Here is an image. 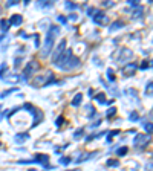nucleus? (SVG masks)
Wrapping results in <instances>:
<instances>
[{
	"instance_id": "40",
	"label": "nucleus",
	"mask_w": 153,
	"mask_h": 171,
	"mask_svg": "<svg viewBox=\"0 0 153 171\" xmlns=\"http://www.w3.org/2000/svg\"><path fill=\"white\" fill-rule=\"evenodd\" d=\"M66 6H67L69 9H75V8H76V5H72L71 2H67V3H66Z\"/></svg>"
},
{
	"instance_id": "44",
	"label": "nucleus",
	"mask_w": 153,
	"mask_h": 171,
	"mask_svg": "<svg viewBox=\"0 0 153 171\" xmlns=\"http://www.w3.org/2000/svg\"><path fill=\"white\" fill-rule=\"evenodd\" d=\"M20 63H21V58H17V60H16V67H19Z\"/></svg>"
},
{
	"instance_id": "39",
	"label": "nucleus",
	"mask_w": 153,
	"mask_h": 171,
	"mask_svg": "<svg viewBox=\"0 0 153 171\" xmlns=\"http://www.w3.org/2000/svg\"><path fill=\"white\" fill-rule=\"evenodd\" d=\"M103 6H114V2H109V0H104V2H103Z\"/></svg>"
},
{
	"instance_id": "43",
	"label": "nucleus",
	"mask_w": 153,
	"mask_h": 171,
	"mask_svg": "<svg viewBox=\"0 0 153 171\" xmlns=\"http://www.w3.org/2000/svg\"><path fill=\"white\" fill-rule=\"evenodd\" d=\"M58 21H61V23H66V17H63V16H58Z\"/></svg>"
},
{
	"instance_id": "37",
	"label": "nucleus",
	"mask_w": 153,
	"mask_h": 171,
	"mask_svg": "<svg viewBox=\"0 0 153 171\" xmlns=\"http://www.w3.org/2000/svg\"><path fill=\"white\" fill-rule=\"evenodd\" d=\"M6 5H8V6H16V5H19V0H9Z\"/></svg>"
},
{
	"instance_id": "36",
	"label": "nucleus",
	"mask_w": 153,
	"mask_h": 171,
	"mask_svg": "<svg viewBox=\"0 0 153 171\" xmlns=\"http://www.w3.org/2000/svg\"><path fill=\"white\" fill-rule=\"evenodd\" d=\"M63 121H64V119H63L61 116H60V118H57V121H55V125H57V127H61V125H63Z\"/></svg>"
},
{
	"instance_id": "17",
	"label": "nucleus",
	"mask_w": 153,
	"mask_h": 171,
	"mask_svg": "<svg viewBox=\"0 0 153 171\" xmlns=\"http://www.w3.org/2000/svg\"><path fill=\"white\" fill-rule=\"evenodd\" d=\"M81 101H83V93H76L74 96V99L71 101V104H72V107H78L81 104Z\"/></svg>"
},
{
	"instance_id": "16",
	"label": "nucleus",
	"mask_w": 153,
	"mask_h": 171,
	"mask_svg": "<svg viewBox=\"0 0 153 171\" xmlns=\"http://www.w3.org/2000/svg\"><path fill=\"white\" fill-rule=\"evenodd\" d=\"M48 35H51V37L57 38L60 35V28L58 26H49V31H48Z\"/></svg>"
},
{
	"instance_id": "12",
	"label": "nucleus",
	"mask_w": 153,
	"mask_h": 171,
	"mask_svg": "<svg viewBox=\"0 0 153 171\" xmlns=\"http://www.w3.org/2000/svg\"><path fill=\"white\" fill-rule=\"evenodd\" d=\"M29 139V133H17L14 136V142L16 144H25Z\"/></svg>"
},
{
	"instance_id": "1",
	"label": "nucleus",
	"mask_w": 153,
	"mask_h": 171,
	"mask_svg": "<svg viewBox=\"0 0 153 171\" xmlns=\"http://www.w3.org/2000/svg\"><path fill=\"white\" fill-rule=\"evenodd\" d=\"M54 79V74L52 72H46V74H43V75H38L35 79H34V86L35 87H44V86H48L51 81Z\"/></svg>"
},
{
	"instance_id": "35",
	"label": "nucleus",
	"mask_w": 153,
	"mask_h": 171,
	"mask_svg": "<svg viewBox=\"0 0 153 171\" xmlns=\"http://www.w3.org/2000/svg\"><path fill=\"white\" fill-rule=\"evenodd\" d=\"M127 3H129V5H130V6H138V5H139V2H138V0H127Z\"/></svg>"
},
{
	"instance_id": "8",
	"label": "nucleus",
	"mask_w": 153,
	"mask_h": 171,
	"mask_svg": "<svg viewBox=\"0 0 153 171\" xmlns=\"http://www.w3.org/2000/svg\"><path fill=\"white\" fill-rule=\"evenodd\" d=\"M136 70H138L136 63H126L123 66V75L124 76H133L136 74Z\"/></svg>"
},
{
	"instance_id": "13",
	"label": "nucleus",
	"mask_w": 153,
	"mask_h": 171,
	"mask_svg": "<svg viewBox=\"0 0 153 171\" xmlns=\"http://www.w3.org/2000/svg\"><path fill=\"white\" fill-rule=\"evenodd\" d=\"M34 160H35V164H41V165L48 167V160H49V156H48V154H37Z\"/></svg>"
},
{
	"instance_id": "22",
	"label": "nucleus",
	"mask_w": 153,
	"mask_h": 171,
	"mask_svg": "<svg viewBox=\"0 0 153 171\" xmlns=\"http://www.w3.org/2000/svg\"><path fill=\"white\" fill-rule=\"evenodd\" d=\"M6 75H8V66H6V64H2V69H0V78L3 79Z\"/></svg>"
},
{
	"instance_id": "42",
	"label": "nucleus",
	"mask_w": 153,
	"mask_h": 171,
	"mask_svg": "<svg viewBox=\"0 0 153 171\" xmlns=\"http://www.w3.org/2000/svg\"><path fill=\"white\" fill-rule=\"evenodd\" d=\"M100 124H101V119H98V121H95V122H94V124H92L90 127H98Z\"/></svg>"
},
{
	"instance_id": "24",
	"label": "nucleus",
	"mask_w": 153,
	"mask_h": 171,
	"mask_svg": "<svg viewBox=\"0 0 153 171\" xmlns=\"http://www.w3.org/2000/svg\"><path fill=\"white\" fill-rule=\"evenodd\" d=\"M86 109H87V118H92V116H95V109H94L90 104H87V106H86Z\"/></svg>"
},
{
	"instance_id": "28",
	"label": "nucleus",
	"mask_w": 153,
	"mask_h": 171,
	"mask_svg": "<svg viewBox=\"0 0 153 171\" xmlns=\"http://www.w3.org/2000/svg\"><path fill=\"white\" fill-rule=\"evenodd\" d=\"M83 133H84V128H78V130H75V132H74V139H80V137L83 136Z\"/></svg>"
},
{
	"instance_id": "34",
	"label": "nucleus",
	"mask_w": 153,
	"mask_h": 171,
	"mask_svg": "<svg viewBox=\"0 0 153 171\" xmlns=\"http://www.w3.org/2000/svg\"><path fill=\"white\" fill-rule=\"evenodd\" d=\"M129 118H130V121H136V119L139 118V115L136 113V112H132V113H130V116H129Z\"/></svg>"
},
{
	"instance_id": "25",
	"label": "nucleus",
	"mask_w": 153,
	"mask_h": 171,
	"mask_svg": "<svg viewBox=\"0 0 153 171\" xmlns=\"http://www.w3.org/2000/svg\"><path fill=\"white\" fill-rule=\"evenodd\" d=\"M107 167L116 168V167H119V162H118L116 159H109V160H107Z\"/></svg>"
},
{
	"instance_id": "21",
	"label": "nucleus",
	"mask_w": 153,
	"mask_h": 171,
	"mask_svg": "<svg viewBox=\"0 0 153 171\" xmlns=\"http://www.w3.org/2000/svg\"><path fill=\"white\" fill-rule=\"evenodd\" d=\"M150 67H152V63H150V61H147V60H144V61H142V64L139 66V69H141V70H147V69H150Z\"/></svg>"
},
{
	"instance_id": "6",
	"label": "nucleus",
	"mask_w": 153,
	"mask_h": 171,
	"mask_svg": "<svg viewBox=\"0 0 153 171\" xmlns=\"http://www.w3.org/2000/svg\"><path fill=\"white\" fill-rule=\"evenodd\" d=\"M149 141H150V136H147V134H136L133 139V145L138 147V148H144L149 144Z\"/></svg>"
},
{
	"instance_id": "11",
	"label": "nucleus",
	"mask_w": 153,
	"mask_h": 171,
	"mask_svg": "<svg viewBox=\"0 0 153 171\" xmlns=\"http://www.w3.org/2000/svg\"><path fill=\"white\" fill-rule=\"evenodd\" d=\"M8 21H9L11 26H20V25L23 23V17H21L20 14H12L11 19L8 20Z\"/></svg>"
},
{
	"instance_id": "29",
	"label": "nucleus",
	"mask_w": 153,
	"mask_h": 171,
	"mask_svg": "<svg viewBox=\"0 0 153 171\" xmlns=\"http://www.w3.org/2000/svg\"><path fill=\"white\" fill-rule=\"evenodd\" d=\"M152 86H153V83H152V81H149V83H147V86H146V95L152 96Z\"/></svg>"
},
{
	"instance_id": "7",
	"label": "nucleus",
	"mask_w": 153,
	"mask_h": 171,
	"mask_svg": "<svg viewBox=\"0 0 153 171\" xmlns=\"http://www.w3.org/2000/svg\"><path fill=\"white\" fill-rule=\"evenodd\" d=\"M94 21L100 26H107L109 25V17L103 12V11H96L94 14Z\"/></svg>"
},
{
	"instance_id": "32",
	"label": "nucleus",
	"mask_w": 153,
	"mask_h": 171,
	"mask_svg": "<svg viewBox=\"0 0 153 171\" xmlns=\"http://www.w3.org/2000/svg\"><path fill=\"white\" fill-rule=\"evenodd\" d=\"M115 134H119V130H112V132L109 133V136H107V141H109V142L112 141V137H114Z\"/></svg>"
},
{
	"instance_id": "23",
	"label": "nucleus",
	"mask_w": 153,
	"mask_h": 171,
	"mask_svg": "<svg viewBox=\"0 0 153 171\" xmlns=\"http://www.w3.org/2000/svg\"><path fill=\"white\" fill-rule=\"evenodd\" d=\"M17 90H19V89H17V87H12V89H9V90H5V92H3V93H2V95H0V99H3V98H5V96L11 95V93H12V92H17Z\"/></svg>"
},
{
	"instance_id": "33",
	"label": "nucleus",
	"mask_w": 153,
	"mask_h": 171,
	"mask_svg": "<svg viewBox=\"0 0 153 171\" xmlns=\"http://www.w3.org/2000/svg\"><path fill=\"white\" fill-rule=\"evenodd\" d=\"M115 113H116V109H115V107H112V109H109V110H107V118H112V116H115Z\"/></svg>"
},
{
	"instance_id": "26",
	"label": "nucleus",
	"mask_w": 153,
	"mask_h": 171,
	"mask_svg": "<svg viewBox=\"0 0 153 171\" xmlns=\"http://www.w3.org/2000/svg\"><path fill=\"white\" fill-rule=\"evenodd\" d=\"M107 78H109V81H112V83H115V72L114 69H107Z\"/></svg>"
},
{
	"instance_id": "47",
	"label": "nucleus",
	"mask_w": 153,
	"mask_h": 171,
	"mask_svg": "<svg viewBox=\"0 0 153 171\" xmlns=\"http://www.w3.org/2000/svg\"><path fill=\"white\" fill-rule=\"evenodd\" d=\"M0 148H2V144H0Z\"/></svg>"
},
{
	"instance_id": "18",
	"label": "nucleus",
	"mask_w": 153,
	"mask_h": 171,
	"mask_svg": "<svg viewBox=\"0 0 153 171\" xmlns=\"http://www.w3.org/2000/svg\"><path fill=\"white\" fill-rule=\"evenodd\" d=\"M3 81H5V83H19L20 76L16 75V74H12V75H9V76H5V78H3Z\"/></svg>"
},
{
	"instance_id": "14",
	"label": "nucleus",
	"mask_w": 153,
	"mask_h": 171,
	"mask_svg": "<svg viewBox=\"0 0 153 171\" xmlns=\"http://www.w3.org/2000/svg\"><path fill=\"white\" fill-rule=\"evenodd\" d=\"M124 26V23H123V20H115L114 23L109 26V31L110 32H115V31H118V29H121Z\"/></svg>"
},
{
	"instance_id": "46",
	"label": "nucleus",
	"mask_w": 153,
	"mask_h": 171,
	"mask_svg": "<svg viewBox=\"0 0 153 171\" xmlns=\"http://www.w3.org/2000/svg\"><path fill=\"white\" fill-rule=\"evenodd\" d=\"M66 171H74V170H66Z\"/></svg>"
},
{
	"instance_id": "41",
	"label": "nucleus",
	"mask_w": 153,
	"mask_h": 171,
	"mask_svg": "<svg viewBox=\"0 0 153 171\" xmlns=\"http://www.w3.org/2000/svg\"><path fill=\"white\" fill-rule=\"evenodd\" d=\"M34 38H35V46H40V35L37 34V35H35Z\"/></svg>"
},
{
	"instance_id": "30",
	"label": "nucleus",
	"mask_w": 153,
	"mask_h": 171,
	"mask_svg": "<svg viewBox=\"0 0 153 171\" xmlns=\"http://www.w3.org/2000/svg\"><path fill=\"white\" fill-rule=\"evenodd\" d=\"M144 128H146V132H147V136H150V134H152V130H153L152 122H147V124H144Z\"/></svg>"
},
{
	"instance_id": "15",
	"label": "nucleus",
	"mask_w": 153,
	"mask_h": 171,
	"mask_svg": "<svg viewBox=\"0 0 153 171\" xmlns=\"http://www.w3.org/2000/svg\"><path fill=\"white\" fill-rule=\"evenodd\" d=\"M142 12H144V8H142L141 5H138V6H135L132 17H133V19H141V17H142Z\"/></svg>"
},
{
	"instance_id": "10",
	"label": "nucleus",
	"mask_w": 153,
	"mask_h": 171,
	"mask_svg": "<svg viewBox=\"0 0 153 171\" xmlns=\"http://www.w3.org/2000/svg\"><path fill=\"white\" fill-rule=\"evenodd\" d=\"M80 66V58L78 57H72L69 58V61H67V64L63 67V70H74V69H76Z\"/></svg>"
},
{
	"instance_id": "9",
	"label": "nucleus",
	"mask_w": 153,
	"mask_h": 171,
	"mask_svg": "<svg viewBox=\"0 0 153 171\" xmlns=\"http://www.w3.org/2000/svg\"><path fill=\"white\" fill-rule=\"evenodd\" d=\"M64 49H66V40H61L60 43H58V46L55 47V51H54V54H52V63H55L57 61V58L64 52Z\"/></svg>"
},
{
	"instance_id": "20",
	"label": "nucleus",
	"mask_w": 153,
	"mask_h": 171,
	"mask_svg": "<svg viewBox=\"0 0 153 171\" xmlns=\"http://www.w3.org/2000/svg\"><path fill=\"white\" fill-rule=\"evenodd\" d=\"M95 101L98 102V104H104V102H106V95H104L103 92L96 93V95H95Z\"/></svg>"
},
{
	"instance_id": "31",
	"label": "nucleus",
	"mask_w": 153,
	"mask_h": 171,
	"mask_svg": "<svg viewBox=\"0 0 153 171\" xmlns=\"http://www.w3.org/2000/svg\"><path fill=\"white\" fill-rule=\"evenodd\" d=\"M127 151H129V150H127V147H121V148H119L116 153H118V156H126Z\"/></svg>"
},
{
	"instance_id": "38",
	"label": "nucleus",
	"mask_w": 153,
	"mask_h": 171,
	"mask_svg": "<svg viewBox=\"0 0 153 171\" xmlns=\"http://www.w3.org/2000/svg\"><path fill=\"white\" fill-rule=\"evenodd\" d=\"M95 12H96V9H95V8H94V6H90V8L87 9V14H89V16H94Z\"/></svg>"
},
{
	"instance_id": "4",
	"label": "nucleus",
	"mask_w": 153,
	"mask_h": 171,
	"mask_svg": "<svg viewBox=\"0 0 153 171\" xmlns=\"http://www.w3.org/2000/svg\"><path fill=\"white\" fill-rule=\"evenodd\" d=\"M38 70V64L37 61H29V63H26V66H25V70H23V75H25V78H31V76H34L35 74H37Z\"/></svg>"
},
{
	"instance_id": "3",
	"label": "nucleus",
	"mask_w": 153,
	"mask_h": 171,
	"mask_svg": "<svg viewBox=\"0 0 153 171\" xmlns=\"http://www.w3.org/2000/svg\"><path fill=\"white\" fill-rule=\"evenodd\" d=\"M71 57H72V49H67V47H66V49H64V52H63V54L57 58V61H55L54 64L57 66L58 69H61V70H63V67L67 64V61H69V58H71Z\"/></svg>"
},
{
	"instance_id": "2",
	"label": "nucleus",
	"mask_w": 153,
	"mask_h": 171,
	"mask_svg": "<svg viewBox=\"0 0 153 171\" xmlns=\"http://www.w3.org/2000/svg\"><path fill=\"white\" fill-rule=\"evenodd\" d=\"M54 43H55V38L51 37V35H46V40H44V43H43V46H41V57L43 58H46L52 52Z\"/></svg>"
},
{
	"instance_id": "5",
	"label": "nucleus",
	"mask_w": 153,
	"mask_h": 171,
	"mask_svg": "<svg viewBox=\"0 0 153 171\" xmlns=\"http://www.w3.org/2000/svg\"><path fill=\"white\" fill-rule=\"evenodd\" d=\"M132 57H133V52H132L130 49H127V47L119 49L118 54H116V60H118V63H121V64L126 63V61H129Z\"/></svg>"
},
{
	"instance_id": "45",
	"label": "nucleus",
	"mask_w": 153,
	"mask_h": 171,
	"mask_svg": "<svg viewBox=\"0 0 153 171\" xmlns=\"http://www.w3.org/2000/svg\"><path fill=\"white\" fill-rule=\"evenodd\" d=\"M69 19H71V20H74V21H75V20L78 19V17H76L75 14H71V16H69Z\"/></svg>"
},
{
	"instance_id": "27",
	"label": "nucleus",
	"mask_w": 153,
	"mask_h": 171,
	"mask_svg": "<svg viewBox=\"0 0 153 171\" xmlns=\"http://www.w3.org/2000/svg\"><path fill=\"white\" fill-rule=\"evenodd\" d=\"M71 162H72V159H71V157H67V156H64V157H61V159H60V164H61V165H69Z\"/></svg>"
},
{
	"instance_id": "19",
	"label": "nucleus",
	"mask_w": 153,
	"mask_h": 171,
	"mask_svg": "<svg viewBox=\"0 0 153 171\" xmlns=\"http://www.w3.org/2000/svg\"><path fill=\"white\" fill-rule=\"evenodd\" d=\"M9 21L6 19H2L0 20V29H2V32H8V29H9Z\"/></svg>"
}]
</instances>
